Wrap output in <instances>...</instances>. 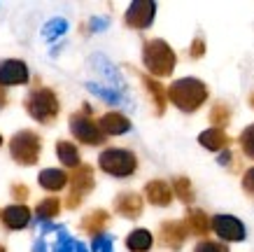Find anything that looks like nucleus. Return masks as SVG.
<instances>
[{
  "mask_svg": "<svg viewBox=\"0 0 254 252\" xmlns=\"http://www.w3.org/2000/svg\"><path fill=\"white\" fill-rule=\"evenodd\" d=\"M173 189H175V196H177V199L185 201V203H189V201L193 199L191 182H189L187 177H175V180H173Z\"/></svg>",
  "mask_w": 254,
  "mask_h": 252,
  "instance_id": "a878e982",
  "label": "nucleus"
},
{
  "mask_svg": "<svg viewBox=\"0 0 254 252\" xmlns=\"http://www.w3.org/2000/svg\"><path fill=\"white\" fill-rule=\"evenodd\" d=\"M28 82V68L23 61L16 59H5L0 61V84L2 86H12V84Z\"/></svg>",
  "mask_w": 254,
  "mask_h": 252,
  "instance_id": "9d476101",
  "label": "nucleus"
},
{
  "mask_svg": "<svg viewBox=\"0 0 254 252\" xmlns=\"http://www.w3.org/2000/svg\"><path fill=\"white\" fill-rule=\"evenodd\" d=\"M240 147H243V152L254 159V124H250L243 133H240Z\"/></svg>",
  "mask_w": 254,
  "mask_h": 252,
  "instance_id": "cd10ccee",
  "label": "nucleus"
},
{
  "mask_svg": "<svg viewBox=\"0 0 254 252\" xmlns=\"http://www.w3.org/2000/svg\"><path fill=\"white\" fill-rule=\"evenodd\" d=\"M212 229L222 241H231V243H238L245 238V224L233 217V215H215L212 217Z\"/></svg>",
  "mask_w": 254,
  "mask_h": 252,
  "instance_id": "6e6552de",
  "label": "nucleus"
},
{
  "mask_svg": "<svg viewBox=\"0 0 254 252\" xmlns=\"http://www.w3.org/2000/svg\"><path fill=\"white\" fill-rule=\"evenodd\" d=\"M105 224H108V213H105V210H93V213H89L84 220H82V229L96 238L103 234Z\"/></svg>",
  "mask_w": 254,
  "mask_h": 252,
  "instance_id": "aec40b11",
  "label": "nucleus"
},
{
  "mask_svg": "<svg viewBox=\"0 0 254 252\" xmlns=\"http://www.w3.org/2000/svg\"><path fill=\"white\" fill-rule=\"evenodd\" d=\"M70 180H72V191L68 196V208H77L86 194L93 189V170L89 166H79Z\"/></svg>",
  "mask_w": 254,
  "mask_h": 252,
  "instance_id": "1a4fd4ad",
  "label": "nucleus"
},
{
  "mask_svg": "<svg viewBox=\"0 0 254 252\" xmlns=\"http://www.w3.org/2000/svg\"><path fill=\"white\" fill-rule=\"evenodd\" d=\"M86 89H89L91 93H96L98 98H103V100H108V103H112V105H117V103H122V91L108 89V86H103V84L86 82Z\"/></svg>",
  "mask_w": 254,
  "mask_h": 252,
  "instance_id": "b1692460",
  "label": "nucleus"
},
{
  "mask_svg": "<svg viewBox=\"0 0 254 252\" xmlns=\"http://www.w3.org/2000/svg\"><path fill=\"white\" fill-rule=\"evenodd\" d=\"M65 31H68V21H65V19H52V21L45 26V33H42V35H45L47 40H56Z\"/></svg>",
  "mask_w": 254,
  "mask_h": 252,
  "instance_id": "bb28decb",
  "label": "nucleus"
},
{
  "mask_svg": "<svg viewBox=\"0 0 254 252\" xmlns=\"http://www.w3.org/2000/svg\"><path fill=\"white\" fill-rule=\"evenodd\" d=\"M229 119H231V110H229L226 103H217V105H212V110H210V122L215 124V129L226 126Z\"/></svg>",
  "mask_w": 254,
  "mask_h": 252,
  "instance_id": "393cba45",
  "label": "nucleus"
},
{
  "mask_svg": "<svg viewBox=\"0 0 254 252\" xmlns=\"http://www.w3.org/2000/svg\"><path fill=\"white\" fill-rule=\"evenodd\" d=\"M168 98L182 112H196L208 100V86L196 77H182L168 86Z\"/></svg>",
  "mask_w": 254,
  "mask_h": 252,
  "instance_id": "f257e3e1",
  "label": "nucleus"
},
{
  "mask_svg": "<svg viewBox=\"0 0 254 252\" xmlns=\"http://www.w3.org/2000/svg\"><path fill=\"white\" fill-rule=\"evenodd\" d=\"M145 196L147 201L152 203V206H170V201H173V191H170V187L163 180H152V182L145 187Z\"/></svg>",
  "mask_w": 254,
  "mask_h": 252,
  "instance_id": "2eb2a0df",
  "label": "nucleus"
},
{
  "mask_svg": "<svg viewBox=\"0 0 254 252\" xmlns=\"http://www.w3.org/2000/svg\"><path fill=\"white\" fill-rule=\"evenodd\" d=\"M12 196H14L16 201L28 199V187H26V184H14V187H12Z\"/></svg>",
  "mask_w": 254,
  "mask_h": 252,
  "instance_id": "473e14b6",
  "label": "nucleus"
},
{
  "mask_svg": "<svg viewBox=\"0 0 254 252\" xmlns=\"http://www.w3.org/2000/svg\"><path fill=\"white\" fill-rule=\"evenodd\" d=\"M75 252H89V248H86L84 243H77L75 245Z\"/></svg>",
  "mask_w": 254,
  "mask_h": 252,
  "instance_id": "58836bf2",
  "label": "nucleus"
},
{
  "mask_svg": "<svg viewBox=\"0 0 254 252\" xmlns=\"http://www.w3.org/2000/svg\"><path fill=\"white\" fill-rule=\"evenodd\" d=\"M2 103H5V96H2V91H0V105H2Z\"/></svg>",
  "mask_w": 254,
  "mask_h": 252,
  "instance_id": "ea45409f",
  "label": "nucleus"
},
{
  "mask_svg": "<svg viewBox=\"0 0 254 252\" xmlns=\"http://www.w3.org/2000/svg\"><path fill=\"white\" fill-rule=\"evenodd\" d=\"M59 210H61V201L54 199V196H49V199L40 201L38 208H35V215H38L40 222H49L54 220L56 215H59Z\"/></svg>",
  "mask_w": 254,
  "mask_h": 252,
  "instance_id": "5701e85b",
  "label": "nucleus"
},
{
  "mask_svg": "<svg viewBox=\"0 0 254 252\" xmlns=\"http://www.w3.org/2000/svg\"><path fill=\"white\" fill-rule=\"evenodd\" d=\"M100 252H115L112 250V236H105V243H103V250Z\"/></svg>",
  "mask_w": 254,
  "mask_h": 252,
  "instance_id": "4c0bfd02",
  "label": "nucleus"
},
{
  "mask_svg": "<svg viewBox=\"0 0 254 252\" xmlns=\"http://www.w3.org/2000/svg\"><path fill=\"white\" fill-rule=\"evenodd\" d=\"M75 241L68 236V231L61 227V231H59V241H56L54 245V252H75Z\"/></svg>",
  "mask_w": 254,
  "mask_h": 252,
  "instance_id": "c85d7f7f",
  "label": "nucleus"
},
{
  "mask_svg": "<svg viewBox=\"0 0 254 252\" xmlns=\"http://www.w3.org/2000/svg\"><path fill=\"white\" fill-rule=\"evenodd\" d=\"M161 243L170 250H180L185 245L187 236H189V229H187L185 222H163L161 224Z\"/></svg>",
  "mask_w": 254,
  "mask_h": 252,
  "instance_id": "9b49d317",
  "label": "nucleus"
},
{
  "mask_svg": "<svg viewBox=\"0 0 254 252\" xmlns=\"http://www.w3.org/2000/svg\"><path fill=\"white\" fill-rule=\"evenodd\" d=\"M33 252H47V243L42 241V238H38V241H35V245H33Z\"/></svg>",
  "mask_w": 254,
  "mask_h": 252,
  "instance_id": "e433bc0d",
  "label": "nucleus"
},
{
  "mask_svg": "<svg viewBox=\"0 0 254 252\" xmlns=\"http://www.w3.org/2000/svg\"><path fill=\"white\" fill-rule=\"evenodd\" d=\"M98 166L103 173L115 177H128L135 173L138 168V159L131 150H122V147H110L105 152H100Z\"/></svg>",
  "mask_w": 254,
  "mask_h": 252,
  "instance_id": "7ed1b4c3",
  "label": "nucleus"
},
{
  "mask_svg": "<svg viewBox=\"0 0 254 252\" xmlns=\"http://www.w3.org/2000/svg\"><path fill=\"white\" fill-rule=\"evenodd\" d=\"M142 61H145V68L156 77H168L173 70H175L177 56L175 52L170 49V45L161 38L147 40L145 47H142Z\"/></svg>",
  "mask_w": 254,
  "mask_h": 252,
  "instance_id": "f03ea898",
  "label": "nucleus"
},
{
  "mask_svg": "<svg viewBox=\"0 0 254 252\" xmlns=\"http://www.w3.org/2000/svg\"><path fill=\"white\" fill-rule=\"evenodd\" d=\"M0 145H2V138H0Z\"/></svg>",
  "mask_w": 254,
  "mask_h": 252,
  "instance_id": "37998d69",
  "label": "nucleus"
},
{
  "mask_svg": "<svg viewBox=\"0 0 254 252\" xmlns=\"http://www.w3.org/2000/svg\"><path fill=\"white\" fill-rule=\"evenodd\" d=\"M198 143L205 150H210V152H219V150H224V147H229V136L224 133V129H208L203 131L198 136Z\"/></svg>",
  "mask_w": 254,
  "mask_h": 252,
  "instance_id": "dca6fc26",
  "label": "nucleus"
},
{
  "mask_svg": "<svg viewBox=\"0 0 254 252\" xmlns=\"http://www.w3.org/2000/svg\"><path fill=\"white\" fill-rule=\"evenodd\" d=\"M103 243H105V234H100V236H96V238H93L91 250H93V252H100V250H103Z\"/></svg>",
  "mask_w": 254,
  "mask_h": 252,
  "instance_id": "72a5a7b5",
  "label": "nucleus"
},
{
  "mask_svg": "<svg viewBox=\"0 0 254 252\" xmlns=\"http://www.w3.org/2000/svg\"><path fill=\"white\" fill-rule=\"evenodd\" d=\"M152 245H154V236L147 229H135L126 236V248L131 252H147L152 250Z\"/></svg>",
  "mask_w": 254,
  "mask_h": 252,
  "instance_id": "6ab92c4d",
  "label": "nucleus"
},
{
  "mask_svg": "<svg viewBox=\"0 0 254 252\" xmlns=\"http://www.w3.org/2000/svg\"><path fill=\"white\" fill-rule=\"evenodd\" d=\"M98 126L105 136H122V133H128V131H131L128 117L122 115V112H108V115H103Z\"/></svg>",
  "mask_w": 254,
  "mask_h": 252,
  "instance_id": "4468645a",
  "label": "nucleus"
},
{
  "mask_svg": "<svg viewBox=\"0 0 254 252\" xmlns=\"http://www.w3.org/2000/svg\"><path fill=\"white\" fill-rule=\"evenodd\" d=\"M142 82H145V86H147V91H149V96L154 98L156 115H163V110H166V96H168V91H166L161 84L156 82L154 77H142Z\"/></svg>",
  "mask_w": 254,
  "mask_h": 252,
  "instance_id": "412c9836",
  "label": "nucleus"
},
{
  "mask_svg": "<svg viewBox=\"0 0 254 252\" xmlns=\"http://www.w3.org/2000/svg\"><path fill=\"white\" fill-rule=\"evenodd\" d=\"M26 110H28V115L40 124H49L54 122L56 115H59V98H56V93L52 89H35V91L28 93V98H26Z\"/></svg>",
  "mask_w": 254,
  "mask_h": 252,
  "instance_id": "20e7f679",
  "label": "nucleus"
},
{
  "mask_svg": "<svg viewBox=\"0 0 254 252\" xmlns=\"http://www.w3.org/2000/svg\"><path fill=\"white\" fill-rule=\"evenodd\" d=\"M70 131L84 145H100V143H105V133L100 131V126L86 112L70 115Z\"/></svg>",
  "mask_w": 254,
  "mask_h": 252,
  "instance_id": "423d86ee",
  "label": "nucleus"
},
{
  "mask_svg": "<svg viewBox=\"0 0 254 252\" xmlns=\"http://www.w3.org/2000/svg\"><path fill=\"white\" fill-rule=\"evenodd\" d=\"M187 229L191 231L193 236H208V231H210V227H212V222H210V217L203 210H189L187 213Z\"/></svg>",
  "mask_w": 254,
  "mask_h": 252,
  "instance_id": "a211bd4d",
  "label": "nucleus"
},
{
  "mask_svg": "<svg viewBox=\"0 0 254 252\" xmlns=\"http://www.w3.org/2000/svg\"><path fill=\"white\" fill-rule=\"evenodd\" d=\"M0 252H5V248H2V245H0Z\"/></svg>",
  "mask_w": 254,
  "mask_h": 252,
  "instance_id": "79ce46f5",
  "label": "nucleus"
},
{
  "mask_svg": "<svg viewBox=\"0 0 254 252\" xmlns=\"http://www.w3.org/2000/svg\"><path fill=\"white\" fill-rule=\"evenodd\" d=\"M243 187H245V191L254 194V166L250 168V170H245V175H243Z\"/></svg>",
  "mask_w": 254,
  "mask_h": 252,
  "instance_id": "2f4dec72",
  "label": "nucleus"
},
{
  "mask_svg": "<svg viewBox=\"0 0 254 252\" xmlns=\"http://www.w3.org/2000/svg\"><path fill=\"white\" fill-rule=\"evenodd\" d=\"M40 152H42V140H40L38 133L33 131H19L14 133V138L9 140V154L16 164H23V166H33L35 161L40 159Z\"/></svg>",
  "mask_w": 254,
  "mask_h": 252,
  "instance_id": "39448f33",
  "label": "nucleus"
},
{
  "mask_svg": "<svg viewBox=\"0 0 254 252\" xmlns=\"http://www.w3.org/2000/svg\"><path fill=\"white\" fill-rule=\"evenodd\" d=\"M193 252H229V248L222 243H215V241H200L193 248Z\"/></svg>",
  "mask_w": 254,
  "mask_h": 252,
  "instance_id": "c756f323",
  "label": "nucleus"
},
{
  "mask_svg": "<svg viewBox=\"0 0 254 252\" xmlns=\"http://www.w3.org/2000/svg\"><path fill=\"white\" fill-rule=\"evenodd\" d=\"M38 180H40V187H45L49 191H59L68 184V175L63 170H59V168H45V170H40Z\"/></svg>",
  "mask_w": 254,
  "mask_h": 252,
  "instance_id": "f3484780",
  "label": "nucleus"
},
{
  "mask_svg": "<svg viewBox=\"0 0 254 252\" xmlns=\"http://www.w3.org/2000/svg\"><path fill=\"white\" fill-rule=\"evenodd\" d=\"M91 28L93 31H103V28H108V19H91Z\"/></svg>",
  "mask_w": 254,
  "mask_h": 252,
  "instance_id": "f704fd0d",
  "label": "nucleus"
},
{
  "mask_svg": "<svg viewBox=\"0 0 254 252\" xmlns=\"http://www.w3.org/2000/svg\"><path fill=\"white\" fill-rule=\"evenodd\" d=\"M231 161H233V154L229 152V150L219 154V164H222V166H231Z\"/></svg>",
  "mask_w": 254,
  "mask_h": 252,
  "instance_id": "c9c22d12",
  "label": "nucleus"
},
{
  "mask_svg": "<svg viewBox=\"0 0 254 252\" xmlns=\"http://www.w3.org/2000/svg\"><path fill=\"white\" fill-rule=\"evenodd\" d=\"M2 224L12 231L26 229L31 224V210L23 206V203H16V206H7L2 210Z\"/></svg>",
  "mask_w": 254,
  "mask_h": 252,
  "instance_id": "ddd939ff",
  "label": "nucleus"
},
{
  "mask_svg": "<svg viewBox=\"0 0 254 252\" xmlns=\"http://www.w3.org/2000/svg\"><path fill=\"white\" fill-rule=\"evenodd\" d=\"M250 105L254 107V93H252V96H250Z\"/></svg>",
  "mask_w": 254,
  "mask_h": 252,
  "instance_id": "a19ab883",
  "label": "nucleus"
},
{
  "mask_svg": "<svg viewBox=\"0 0 254 252\" xmlns=\"http://www.w3.org/2000/svg\"><path fill=\"white\" fill-rule=\"evenodd\" d=\"M115 210L126 220H135L142 213V199L135 191H124L115 199Z\"/></svg>",
  "mask_w": 254,
  "mask_h": 252,
  "instance_id": "f8f14e48",
  "label": "nucleus"
},
{
  "mask_svg": "<svg viewBox=\"0 0 254 252\" xmlns=\"http://www.w3.org/2000/svg\"><path fill=\"white\" fill-rule=\"evenodd\" d=\"M56 157L59 161H63L65 166H72V168H79V152L77 147L68 143V140H59L56 143Z\"/></svg>",
  "mask_w": 254,
  "mask_h": 252,
  "instance_id": "4be33fe9",
  "label": "nucleus"
},
{
  "mask_svg": "<svg viewBox=\"0 0 254 252\" xmlns=\"http://www.w3.org/2000/svg\"><path fill=\"white\" fill-rule=\"evenodd\" d=\"M154 16H156V2H152V0H135L126 9V23L131 28H138V31L149 28Z\"/></svg>",
  "mask_w": 254,
  "mask_h": 252,
  "instance_id": "0eeeda50",
  "label": "nucleus"
},
{
  "mask_svg": "<svg viewBox=\"0 0 254 252\" xmlns=\"http://www.w3.org/2000/svg\"><path fill=\"white\" fill-rule=\"evenodd\" d=\"M189 54H191L193 59H200L203 54H205V42H203V38H196L191 42V49H189Z\"/></svg>",
  "mask_w": 254,
  "mask_h": 252,
  "instance_id": "7c9ffc66",
  "label": "nucleus"
}]
</instances>
